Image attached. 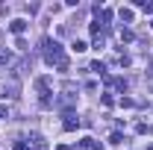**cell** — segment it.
<instances>
[{
    "label": "cell",
    "mask_w": 153,
    "mask_h": 150,
    "mask_svg": "<svg viewBox=\"0 0 153 150\" xmlns=\"http://www.w3.org/2000/svg\"><path fill=\"white\" fill-rule=\"evenodd\" d=\"M9 30H12L15 36H21V33L27 30V21H24V18H15V21H12V24H9Z\"/></svg>",
    "instance_id": "cell-4"
},
{
    "label": "cell",
    "mask_w": 153,
    "mask_h": 150,
    "mask_svg": "<svg viewBox=\"0 0 153 150\" xmlns=\"http://www.w3.org/2000/svg\"><path fill=\"white\" fill-rule=\"evenodd\" d=\"M79 124H82V121H79L76 115H65V124H62V127H65V130H68V132H74L76 127H79Z\"/></svg>",
    "instance_id": "cell-2"
},
{
    "label": "cell",
    "mask_w": 153,
    "mask_h": 150,
    "mask_svg": "<svg viewBox=\"0 0 153 150\" xmlns=\"http://www.w3.org/2000/svg\"><path fill=\"white\" fill-rule=\"evenodd\" d=\"M12 147H15V150H27V147H30V144H27V141H24V138H18V141H15V144H12Z\"/></svg>",
    "instance_id": "cell-11"
},
{
    "label": "cell",
    "mask_w": 153,
    "mask_h": 150,
    "mask_svg": "<svg viewBox=\"0 0 153 150\" xmlns=\"http://www.w3.org/2000/svg\"><path fill=\"white\" fill-rule=\"evenodd\" d=\"M85 47H88V44H85V41H74V50H76V53H82V50H85Z\"/></svg>",
    "instance_id": "cell-12"
},
{
    "label": "cell",
    "mask_w": 153,
    "mask_h": 150,
    "mask_svg": "<svg viewBox=\"0 0 153 150\" xmlns=\"http://www.w3.org/2000/svg\"><path fill=\"white\" fill-rule=\"evenodd\" d=\"M76 144H79L82 150H100V141H94L91 135H85V138H82V141H76Z\"/></svg>",
    "instance_id": "cell-3"
},
{
    "label": "cell",
    "mask_w": 153,
    "mask_h": 150,
    "mask_svg": "<svg viewBox=\"0 0 153 150\" xmlns=\"http://www.w3.org/2000/svg\"><path fill=\"white\" fill-rule=\"evenodd\" d=\"M121 141H124L121 132H112V135H109V144H121Z\"/></svg>",
    "instance_id": "cell-10"
},
{
    "label": "cell",
    "mask_w": 153,
    "mask_h": 150,
    "mask_svg": "<svg viewBox=\"0 0 153 150\" xmlns=\"http://www.w3.org/2000/svg\"><path fill=\"white\" fill-rule=\"evenodd\" d=\"M121 21L130 24V21H133V9H121Z\"/></svg>",
    "instance_id": "cell-7"
},
{
    "label": "cell",
    "mask_w": 153,
    "mask_h": 150,
    "mask_svg": "<svg viewBox=\"0 0 153 150\" xmlns=\"http://www.w3.org/2000/svg\"><path fill=\"white\" fill-rule=\"evenodd\" d=\"M91 71H94V74H106V65H103V62H94Z\"/></svg>",
    "instance_id": "cell-8"
},
{
    "label": "cell",
    "mask_w": 153,
    "mask_h": 150,
    "mask_svg": "<svg viewBox=\"0 0 153 150\" xmlns=\"http://www.w3.org/2000/svg\"><path fill=\"white\" fill-rule=\"evenodd\" d=\"M30 141H33V147H36V150H44V147H47V141H44L41 135H33Z\"/></svg>",
    "instance_id": "cell-5"
},
{
    "label": "cell",
    "mask_w": 153,
    "mask_h": 150,
    "mask_svg": "<svg viewBox=\"0 0 153 150\" xmlns=\"http://www.w3.org/2000/svg\"><path fill=\"white\" fill-rule=\"evenodd\" d=\"M147 150H153V144H150V147H147Z\"/></svg>",
    "instance_id": "cell-15"
},
{
    "label": "cell",
    "mask_w": 153,
    "mask_h": 150,
    "mask_svg": "<svg viewBox=\"0 0 153 150\" xmlns=\"http://www.w3.org/2000/svg\"><path fill=\"white\" fill-rule=\"evenodd\" d=\"M41 47H44V59H47V65H59V62H65L62 44H59L56 38H44V41H41Z\"/></svg>",
    "instance_id": "cell-1"
},
{
    "label": "cell",
    "mask_w": 153,
    "mask_h": 150,
    "mask_svg": "<svg viewBox=\"0 0 153 150\" xmlns=\"http://www.w3.org/2000/svg\"><path fill=\"white\" fill-rule=\"evenodd\" d=\"M135 132H138V135H144V132H150V127H147L144 121H138V124H135Z\"/></svg>",
    "instance_id": "cell-6"
},
{
    "label": "cell",
    "mask_w": 153,
    "mask_h": 150,
    "mask_svg": "<svg viewBox=\"0 0 153 150\" xmlns=\"http://www.w3.org/2000/svg\"><path fill=\"white\" fill-rule=\"evenodd\" d=\"M118 36H121V41H133V33H130V30H121Z\"/></svg>",
    "instance_id": "cell-9"
},
{
    "label": "cell",
    "mask_w": 153,
    "mask_h": 150,
    "mask_svg": "<svg viewBox=\"0 0 153 150\" xmlns=\"http://www.w3.org/2000/svg\"><path fill=\"white\" fill-rule=\"evenodd\" d=\"M56 150H71V147H68V144H59V147Z\"/></svg>",
    "instance_id": "cell-14"
},
{
    "label": "cell",
    "mask_w": 153,
    "mask_h": 150,
    "mask_svg": "<svg viewBox=\"0 0 153 150\" xmlns=\"http://www.w3.org/2000/svg\"><path fill=\"white\" fill-rule=\"evenodd\" d=\"M138 6H141L144 12H150V15H153V3H138Z\"/></svg>",
    "instance_id": "cell-13"
}]
</instances>
